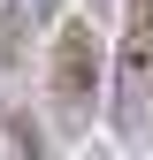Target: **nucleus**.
<instances>
[{
  "instance_id": "nucleus-1",
  "label": "nucleus",
  "mask_w": 153,
  "mask_h": 160,
  "mask_svg": "<svg viewBox=\"0 0 153 160\" xmlns=\"http://www.w3.org/2000/svg\"><path fill=\"white\" fill-rule=\"evenodd\" d=\"M115 130L138 137L153 114V0H123V53H115Z\"/></svg>"
},
{
  "instance_id": "nucleus-2",
  "label": "nucleus",
  "mask_w": 153,
  "mask_h": 160,
  "mask_svg": "<svg viewBox=\"0 0 153 160\" xmlns=\"http://www.w3.org/2000/svg\"><path fill=\"white\" fill-rule=\"evenodd\" d=\"M46 99H54L61 122H84V114H92V99H100V38H92V23H61V31H54Z\"/></svg>"
},
{
  "instance_id": "nucleus-3",
  "label": "nucleus",
  "mask_w": 153,
  "mask_h": 160,
  "mask_svg": "<svg viewBox=\"0 0 153 160\" xmlns=\"http://www.w3.org/2000/svg\"><path fill=\"white\" fill-rule=\"evenodd\" d=\"M0 160H54V152H46V130H38V114L0 107Z\"/></svg>"
},
{
  "instance_id": "nucleus-4",
  "label": "nucleus",
  "mask_w": 153,
  "mask_h": 160,
  "mask_svg": "<svg viewBox=\"0 0 153 160\" xmlns=\"http://www.w3.org/2000/svg\"><path fill=\"white\" fill-rule=\"evenodd\" d=\"M31 0H8V8H0V61L8 69H23V46H31Z\"/></svg>"
},
{
  "instance_id": "nucleus-5",
  "label": "nucleus",
  "mask_w": 153,
  "mask_h": 160,
  "mask_svg": "<svg viewBox=\"0 0 153 160\" xmlns=\"http://www.w3.org/2000/svg\"><path fill=\"white\" fill-rule=\"evenodd\" d=\"M54 8H61V0H31V15H38V23H46V15H54Z\"/></svg>"
}]
</instances>
